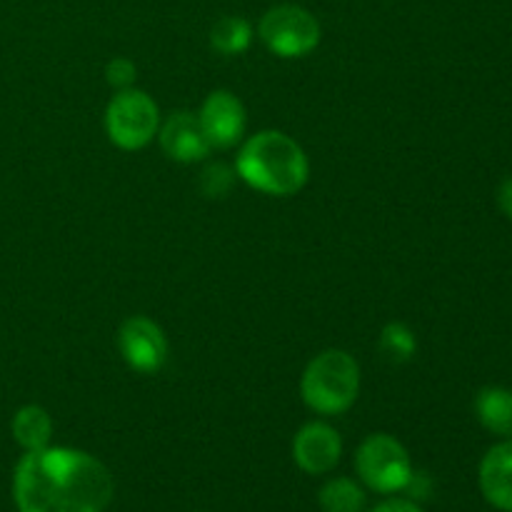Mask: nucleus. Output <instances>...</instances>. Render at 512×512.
<instances>
[{
    "mask_svg": "<svg viewBox=\"0 0 512 512\" xmlns=\"http://www.w3.org/2000/svg\"><path fill=\"white\" fill-rule=\"evenodd\" d=\"M498 203H500V208H503V213L512 220V178H508L503 185H500Z\"/></svg>",
    "mask_w": 512,
    "mask_h": 512,
    "instance_id": "aec40b11",
    "label": "nucleus"
},
{
    "mask_svg": "<svg viewBox=\"0 0 512 512\" xmlns=\"http://www.w3.org/2000/svg\"><path fill=\"white\" fill-rule=\"evenodd\" d=\"M233 170L225 168L223 163H215L210 165V168L203 170V193L208 195V198H223L225 193L230 190V185H233Z\"/></svg>",
    "mask_w": 512,
    "mask_h": 512,
    "instance_id": "f3484780",
    "label": "nucleus"
},
{
    "mask_svg": "<svg viewBox=\"0 0 512 512\" xmlns=\"http://www.w3.org/2000/svg\"><path fill=\"white\" fill-rule=\"evenodd\" d=\"M160 110L148 93L138 88L118 90L105 108V130L110 143L123 150H140L158 135Z\"/></svg>",
    "mask_w": 512,
    "mask_h": 512,
    "instance_id": "39448f33",
    "label": "nucleus"
},
{
    "mask_svg": "<svg viewBox=\"0 0 512 512\" xmlns=\"http://www.w3.org/2000/svg\"><path fill=\"white\" fill-rule=\"evenodd\" d=\"M258 35L278 58H305L320 43V23L303 5L280 3L265 10Z\"/></svg>",
    "mask_w": 512,
    "mask_h": 512,
    "instance_id": "423d86ee",
    "label": "nucleus"
},
{
    "mask_svg": "<svg viewBox=\"0 0 512 512\" xmlns=\"http://www.w3.org/2000/svg\"><path fill=\"white\" fill-rule=\"evenodd\" d=\"M158 138L163 153L175 163H195L213 150L205 138L200 118L188 110H178L165 123H160Z\"/></svg>",
    "mask_w": 512,
    "mask_h": 512,
    "instance_id": "9d476101",
    "label": "nucleus"
},
{
    "mask_svg": "<svg viewBox=\"0 0 512 512\" xmlns=\"http://www.w3.org/2000/svg\"><path fill=\"white\" fill-rule=\"evenodd\" d=\"M235 173L265 195H295L308 183L310 163L305 150L280 130H260L245 140L235 160Z\"/></svg>",
    "mask_w": 512,
    "mask_h": 512,
    "instance_id": "f03ea898",
    "label": "nucleus"
},
{
    "mask_svg": "<svg viewBox=\"0 0 512 512\" xmlns=\"http://www.w3.org/2000/svg\"><path fill=\"white\" fill-rule=\"evenodd\" d=\"M118 348L130 370L140 375H153L168 360V338L155 320L133 315L123 320L118 330Z\"/></svg>",
    "mask_w": 512,
    "mask_h": 512,
    "instance_id": "0eeeda50",
    "label": "nucleus"
},
{
    "mask_svg": "<svg viewBox=\"0 0 512 512\" xmlns=\"http://www.w3.org/2000/svg\"><path fill=\"white\" fill-rule=\"evenodd\" d=\"M253 43V25L240 15H225L210 30V45L223 55H240Z\"/></svg>",
    "mask_w": 512,
    "mask_h": 512,
    "instance_id": "2eb2a0df",
    "label": "nucleus"
},
{
    "mask_svg": "<svg viewBox=\"0 0 512 512\" xmlns=\"http://www.w3.org/2000/svg\"><path fill=\"white\" fill-rule=\"evenodd\" d=\"M360 393V365L338 348L323 350L305 368L300 395L318 415H340L353 408Z\"/></svg>",
    "mask_w": 512,
    "mask_h": 512,
    "instance_id": "7ed1b4c3",
    "label": "nucleus"
},
{
    "mask_svg": "<svg viewBox=\"0 0 512 512\" xmlns=\"http://www.w3.org/2000/svg\"><path fill=\"white\" fill-rule=\"evenodd\" d=\"M355 470L363 485L380 495H393L410 488L413 480V460L400 440L393 435H368L355 453Z\"/></svg>",
    "mask_w": 512,
    "mask_h": 512,
    "instance_id": "20e7f679",
    "label": "nucleus"
},
{
    "mask_svg": "<svg viewBox=\"0 0 512 512\" xmlns=\"http://www.w3.org/2000/svg\"><path fill=\"white\" fill-rule=\"evenodd\" d=\"M115 495L110 470L73 448L30 450L13 473L18 512H103Z\"/></svg>",
    "mask_w": 512,
    "mask_h": 512,
    "instance_id": "f257e3e1",
    "label": "nucleus"
},
{
    "mask_svg": "<svg viewBox=\"0 0 512 512\" xmlns=\"http://www.w3.org/2000/svg\"><path fill=\"white\" fill-rule=\"evenodd\" d=\"M135 78H138V68H135L133 60L128 58H113L105 68V80L110 83V88L115 90H128L133 88Z\"/></svg>",
    "mask_w": 512,
    "mask_h": 512,
    "instance_id": "a211bd4d",
    "label": "nucleus"
},
{
    "mask_svg": "<svg viewBox=\"0 0 512 512\" xmlns=\"http://www.w3.org/2000/svg\"><path fill=\"white\" fill-rule=\"evenodd\" d=\"M415 348H418V343H415V335L408 325H385L383 335H380V350H383V355L390 363H408L413 358Z\"/></svg>",
    "mask_w": 512,
    "mask_h": 512,
    "instance_id": "dca6fc26",
    "label": "nucleus"
},
{
    "mask_svg": "<svg viewBox=\"0 0 512 512\" xmlns=\"http://www.w3.org/2000/svg\"><path fill=\"white\" fill-rule=\"evenodd\" d=\"M13 438L25 453L30 450H43L50 445L53 438V418L48 415V410L40 408V405H23L18 413L13 415Z\"/></svg>",
    "mask_w": 512,
    "mask_h": 512,
    "instance_id": "f8f14e48",
    "label": "nucleus"
},
{
    "mask_svg": "<svg viewBox=\"0 0 512 512\" xmlns=\"http://www.w3.org/2000/svg\"><path fill=\"white\" fill-rule=\"evenodd\" d=\"M478 480L480 493L495 510L512 512V438L485 453Z\"/></svg>",
    "mask_w": 512,
    "mask_h": 512,
    "instance_id": "9b49d317",
    "label": "nucleus"
},
{
    "mask_svg": "<svg viewBox=\"0 0 512 512\" xmlns=\"http://www.w3.org/2000/svg\"><path fill=\"white\" fill-rule=\"evenodd\" d=\"M370 512H423V508H420V505H415L413 500L395 498V500H385V503L375 505Z\"/></svg>",
    "mask_w": 512,
    "mask_h": 512,
    "instance_id": "6ab92c4d",
    "label": "nucleus"
},
{
    "mask_svg": "<svg viewBox=\"0 0 512 512\" xmlns=\"http://www.w3.org/2000/svg\"><path fill=\"white\" fill-rule=\"evenodd\" d=\"M320 508L323 512H363L365 503V490L353 478H333L320 488Z\"/></svg>",
    "mask_w": 512,
    "mask_h": 512,
    "instance_id": "4468645a",
    "label": "nucleus"
},
{
    "mask_svg": "<svg viewBox=\"0 0 512 512\" xmlns=\"http://www.w3.org/2000/svg\"><path fill=\"white\" fill-rule=\"evenodd\" d=\"M475 415L485 430L500 438H512V390L485 388L475 398Z\"/></svg>",
    "mask_w": 512,
    "mask_h": 512,
    "instance_id": "ddd939ff",
    "label": "nucleus"
},
{
    "mask_svg": "<svg viewBox=\"0 0 512 512\" xmlns=\"http://www.w3.org/2000/svg\"><path fill=\"white\" fill-rule=\"evenodd\" d=\"M198 118L210 148L218 150L233 148L235 143H240V138L245 133V123H248L243 103L230 90H213L205 98Z\"/></svg>",
    "mask_w": 512,
    "mask_h": 512,
    "instance_id": "6e6552de",
    "label": "nucleus"
},
{
    "mask_svg": "<svg viewBox=\"0 0 512 512\" xmlns=\"http://www.w3.org/2000/svg\"><path fill=\"white\" fill-rule=\"evenodd\" d=\"M343 440L338 430L328 423H308L298 430L293 440V460L303 473L325 475L340 463Z\"/></svg>",
    "mask_w": 512,
    "mask_h": 512,
    "instance_id": "1a4fd4ad",
    "label": "nucleus"
}]
</instances>
